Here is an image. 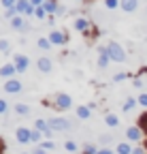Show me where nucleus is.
Segmentation results:
<instances>
[{"label": "nucleus", "mask_w": 147, "mask_h": 154, "mask_svg": "<svg viewBox=\"0 0 147 154\" xmlns=\"http://www.w3.org/2000/svg\"><path fill=\"white\" fill-rule=\"evenodd\" d=\"M107 51H109V58H111L113 62H126V51H124V47L117 43V41H109L107 43Z\"/></svg>", "instance_id": "1"}, {"label": "nucleus", "mask_w": 147, "mask_h": 154, "mask_svg": "<svg viewBox=\"0 0 147 154\" xmlns=\"http://www.w3.org/2000/svg\"><path fill=\"white\" fill-rule=\"evenodd\" d=\"M126 137H128V141H141V139L145 137V131H143L139 124L128 126V128H126Z\"/></svg>", "instance_id": "2"}, {"label": "nucleus", "mask_w": 147, "mask_h": 154, "mask_svg": "<svg viewBox=\"0 0 147 154\" xmlns=\"http://www.w3.org/2000/svg\"><path fill=\"white\" fill-rule=\"evenodd\" d=\"M13 64H15L17 73H26V71H28V66H30V58H28V56H24V54H17V56L13 58Z\"/></svg>", "instance_id": "3"}, {"label": "nucleus", "mask_w": 147, "mask_h": 154, "mask_svg": "<svg viewBox=\"0 0 147 154\" xmlns=\"http://www.w3.org/2000/svg\"><path fill=\"white\" fill-rule=\"evenodd\" d=\"M53 105H56L58 109H62V111H66V109L72 107V99H70L68 94L60 92V94H56V103H53Z\"/></svg>", "instance_id": "4"}, {"label": "nucleus", "mask_w": 147, "mask_h": 154, "mask_svg": "<svg viewBox=\"0 0 147 154\" xmlns=\"http://www.w3.org/2000/svg\"><path fill=\"white\" fill-rule=\"evenodd\" d=\"M47 122H49V126H51L53 133H56V131H68L70 128V122L66 118H49Z\"/></svg>", "instance_id": "5"}, {"label": "nucleus", "mask_w": 147, "mask_h": 154, "mask_svg": "<svg viewBox=\"0 0 147 154\" xmlns=\"http://www.w3.org/2000/svg\"><path fill=\"white\" fill-rule=\"evenodd\" d=\"M15 9H17V13H19V15H34V13H36V7L30 5V0H17Z\"/></svg>", "instance_id": "6"}, {"label": "nucleus", "mask_w": 147, "mask_h": 154, "mask_svg": "<svg viewBox=\"0 0 147 154\" xmlns=\"http://www.w3.org/2000/svg\"><path fill=\"white\" fill-rule=\"evenodd\" d=\"M49 41H51V45H64L68 41V34L64 30H51L49 32Z\"/></svg>", "instance_id": "7"}, {"label": "nucleus", "mask_w": 147, "mask_h": 154, "mask_svg": "<svg viewBox=\"0 0 147 154\" xmlns=\"http://www.w3.org/2000/svg\"><path fill=\"white\" fill-rule=\"evenodd\" d=\"M15 137H17V143H32V131L26 126H19L15 131Z\"/></svg>", "instance_id": "8"}, {"label": "nucleus", "mask_w": 147, "mask_h": 154, "mask_svg": "<svg viewBox=\"0 0 147 154\" xmlns=\"http://www.w3.org/2000/svg\"><path fill=\"white\" fill-rule=\"evenodd\" d=\"M22 82L19 79H7L4 82V92H9V94H17V92H22Z\"/></svg>", "instance_id": "9"}, {"label": "nucleus", "mask_w": 147, "mask_h": 154, "mask_svg": "<svg viewBox=\"0 0 147 154\" xmlns=\"http://www.w3.org/2000/svg\"><path fill=\"white\" fill-rule=\"evenodd\" d=\"M15 73H17V69H15L13 62H7V64L0 66V77H4V79H13Z\"/></svg>", "instance_id": "10"}, {"label": "nucleus", "mask_w": 147, "mask_h": 154, "mask_svg": "<svg viewBox=\"0 0 147 154\" xmlns=\"http://www.w3.org/2000/svg\"><path fill=\"white\" fill-rule=\"evenodd\" d=\"M109 62H111V58H109L107 45H104V47H98V66H100V69H107Z\"/></svg>", "instance_id": "11"}, {"label": "nucleus", "mask_w": 147, "mask_h": 154, "mask_svg": "<svg viewBox=\"0 0 147 154\" xmlns=\"http://www.w3.org/2000/svg\"><path fill=\"white\" fill-rule=\"evenodd\" d=\"M36 66H39V71L41 73H51V60H49V58L47 56H43V58H39V62H36Z\"/></svg>", "instance_id": "12"}, {"label": "nucleus", "mask_w": 147, "mask_h": 154, "mask_svg": "<svg viewBox=\"0 0 147 154\" xmlns=\"http://www.w3.org/2000/svg\"><path fill=\"white\" fill-rule=\"evenodd\" d=\"M137 7H139V0H122L119 2V9L126 11V13H132Z\"/></svg>", "instance_id": "13"}, {"label": "nucleus", "mask_w": 147, "mask_h": 154, "mask_svg": "<svg viewBox=\"0 0 147 154\" xmlns=\"http://www.w3.org/2000/svg\"><path fill=\"white\" fill-rule=\"evenodd\" d=\"M90 116H92V107L90 105H77V118L90 120Z\"/></svg>", "instance_id": "14"}, {"label": "nucleus", "mask_w": 147, "mask_h": 154, "mask_svg": "<svg viewBox=\"0 0 147 154\" xmlns=\"http://www.w3.org/2000/svg\"><path fill=\"white\" fill-rule=\"evenodd\" d=\"M11 26H13L15 30H22V32H26V30H28V24L24 22V17H22V15H17L15 19H11Z\"/></svg>", "instance_id": "15"}, {"label": "nucleus", "mask_w": 147, "mask_h": 154, "mask_svg": "<svg viewBox=\"0 0 147 154\" xmlns=\"http://www.w3.org/2000/svg\"><path fill=\"white\" fill-rule=\"evenodd\" d=\"M45 11L49 13V15H53V13H58V9H60V2L58 0H45Z\"/></svg>", "instance_id": "16"}, {"label": "nucleus", "mask_w": 147, "mask_h": 154, "mask_svg": "<svg viewBox=\"0 0 147 154\" xmlns=\"http://www.w3.org/2000/svg\"><path fill=\"white\" fill-rule=\"evenodd\" d=\"M87 28H90V22L85 17H77L75 19V30H79V32H87Z\"/></svg>", "instance_id": "17"}, {"label": "nucleus", "mask_w": 147, "mask_h": 154, "mask_svg": "<svg viewBox=\"0 0 147 154\" xmlns=\"http://www.w3.org/2000/svg\"><path fill=\"white\" fill-rule=\"evenodd\" d=\"M132 146L128 143V141H122V143H117V148H115V154H132Z\"/></svg>", "instance_id": "18"}, {"label": "nucleus", "mask_w": 147, "mask_h": 154, "mask_svg": "<svg viewBox=\"0 0 147 154\" xmlns=\"http://www.w3.org/2000/svg\"><path fill=\"white\" fill-rule=\"evenodd\" d=\"M104 124L111 126V128H115V126L119 124V118H117L115 113H107V116H104Z\"/></svg>", "instance_id": "19"}, {"label": "nucleus", "mask_w": 147, "mask_h": 154, "mask_svg": "<svg viewBox=\"0 0 147 154\" xmlns=\"http://www.w3.org/2000/svg\"><path fill=\"white\" fill-rule=\"evenodd\" d=\"M137 105H139V101H137V99H130V96H128V99H126V103L122 105V109H124V111L128 113V111H132V109H134Z\"/></svg>", "instance_id": "20"}, {"label": "nucleus", "mask_w": 147, "mask_h": 154, "mask_svg": "<svg viewBox=\"0 0 147 154\" xmlns=\"http://www.w3.org/2000/svg\"><path fill=\"white\" fill-rule=\"evenodd\" d=\"M36 45H39L41 49H45V51H49V49H51V41H49V36H41L39 41H36Z\"/></svg>", "instance_id": "21"}, {"label": "nucleus", "mask_w": 147, "mask_h": 154, "mask_svg": "<svg viewBox=\"0 0 147 154\" xmlns=\"http://www.w3.org/2000/svg\"><path fill=\"white\" fill-rule=\"evenodd\" d=\"M43 137H45V135H43L39 128H32V143H41Z\"/></svg>", "instance_id": "22"}, {"label": "nucleus", "mask_w": 147, "mask_h": 154, "mask_svg": "<svg viewBox=\"0 0 147 154\" xmlns=\"http://www.w3.org/2000/svg\"><path fill=\"white\" fill-rule=\"evenodd\" d=\"M15 111L19 113V116H28V113H30V107L24 105V103H17V105H15Z\"/></svg>", "instance_id": "23"}, {"label": "nucleus", "mask_w": 147, "mask_h": 154, "mask_svg": "<svg viewBox=\"0 0 147 154\" xmlns=\"http://www.w3.org/2000/svg\"><path fill=\"white\" fill-rule=\"evenodd\" d=\"M81 152H83V154H96V152H98V148H96L94 143H85V146L81 148Z\"/></svg>", "instance_id": "24"}, {"label": "nucleus", "mask_w": 147, "mask_h": 154, "mask_svg": "<svg viewBox=\"0 0 147 154\" xmlns=\"http://www.w3.org/2000/svg\"><path fill=\"white\" fill-rule=\"evenodd\" d=\"M137 124H139V126L147 133V111H143V113L139 116V122H137Z\"/></svg>", "instance_id": "25"}, {"label": "nucleus", "mask_w": 147, "mask_h": 154, "mask_svg": "<svg viewBox=\"0 0 147 154\" xmlns=\"http://www.w3.org/2000/svg\"><path fill=\"white\" fill-rule=\"evenodd\" d=\"M11 51V43L7 38H0V54H9Z\"/></svg>", "instance_id": "26"}, {"label": "nucleus", "mask_w": 147, "mask_h": 154, "mask_svg": "<svg viewBox=\"0 0 147 154\" xmlns=\"http://www.w3.org/2000/svg\"><path fill=\"white\" fill-rule=\"evenodd\" d=\"M119 2H122V0H104V7H107L109 11H113V9L119 7Z\"/></svg>", "instance_id": "27"}, {"label": "nucleus", "mask_w": 147, "mask_h": 154, "mask_svg": "<svg viewBox=\"0 0 147 154\" xmlns=\"http://www.w3.org/2000/svg\"><path fill=\"white\" fill-rule=\"evenodd\" d=\"M36 19H43V17H49V13L45 11V7H36V13H34Z\"/></svg>", "instance_id": "28"}, {"label": "nucleus", "mask_w": 147, "mask_h": 154, "mask_svg": "<svg viewBox=\"0 0 147 154\" xmlns=\"http://www.w3.org/2000/svg\"><path fill=\"white\" fill-rule=\"evenodd\" d=\"M41 148L49 152V150H53V148H56V146H53V141H51V139H45V141H41Z\"/></svg>", "instance_id": "29"}, {"label": "nucleus", "mask_w": 147, "mask_h": 154, "mask_svg": "<svg viewBox=\"0 0 147 154\" xmlns=\"http://www.w3.org/2000/svg\"><path fill=\"white\" fill-rule=\"evenodd\" d=\"M4 113H9V103L4 99H0V116H4Z\"/></svg>", "instance_id": "30"}, {"label": "nucleus", "mask_w": 147, "mask_h": 154, "mask_svg": "<svg viewBox=\"0 0 147 154\" xmlns=\"http://www.w3.org/2000/svg\"><path fill=\"white\" fill-rule=\"evenodd\" d=\"M0 2H2L4 9H13V7L17 5V0H0Z\"/></svg>", "instance_id": "31"}, {"label": "nucleus", "mask_w": 147, "mask_h": 154, "mask_svg": "<svg viewBox=\"0 0 147 154\" xmlns=\"http://www.w3.org/2000/svg\"><path fill=\"white\" fill-rule=\"evenodd\" d=\"M64 148H66L68 152H77V143H75V141H66Z\"/></svg>", "instance_id": "32"}, {"label": "nucleus", "mask_w": 147, "mask_h": 154, "mask_svg": "<svg viewBox=\"0 0 147 154\" xmlns=\"http://www.w3.org/2000/svg\"><path fill=\"white\" fill-rule=\"evenodd\" d=\"M128 77H130L128 73H117V75L113 77V82H124V79H128Z\"/></svg>", "instance_id": "33"}, {"label": "nucleus", "mask_w": 147, "mask_h": 154, "mask_svg": "<svg viewBox=\"0 0 147 154\" xmlns=\"http://www.w3.org/2000/svg\"><path fill=\"white\" fill-rule=\"evenodd\" d=\"M137 101H139V105H143V107L147 109V94H141V96H139Z\"/></svg>", "instance_id": "34"}, {"label": "nucleus", "mask_w": 147, "mask_h": 154, "mask_svg": "<svg viewBox=\"0 0 147 154\" xmlns=\"http://www.w3.org/2000/svg\"><path fill=\"white\" fill-rule=\"evenodd\" d=\"M96 154H115V152H113L111 148H100V150H98Z\"/></svg>", "instance_id": "35"}, {"label": "nucleus", "mask_w": 147, "mask_h": 154, "mask_svg": "<svg viewBox=\"0 0 147 154\" xmlns=\"http://www.w3.org/2000/svg\"><path fill=\"white\" fill-rule=\"evenodd\" d=\"M109 141H111V137H109V135H100V143H102V146H107Z\"/></svg>", "instance_id": "36"}, {"label": "nucleus", "mask_w": 147, "mask_h": 154, "mask_svg": "<svg viewBox=\"0 0 147 154\" xmlns=\"http://www.w3.org/2000/svg\"><path fill=\"white\" fill-rule=\"evenodd\" d=\"M30 5H32V7H43L45 0H30Z\"/></svg>", "instance_id": "37"}, {"label": "nucleus", "mask_w": 147, "mask_h": 154, "mask_svg": "<svg viewBox=\"0 0 147 154\" xmlns=\"http://www.w3.org/2000/svg\"><path fill=\"white\" fill-rule=\"evenodd\" d=\"M134 88H143V79H141V77H137V79H134Z\"/></svg>", "instance_id": "38"}, {"label": "nucleus", "mask_w": 147, "mask_h": 154, "mask_svg": "<svg viewBox=\"0 0 147 154\" xmlns=\"http://www.w3.org/2000/svg\"><path fill=\"white\" fill-rule=\"evenodd\" d=\"M32 154H47V150H43V148H41V146H39V148H36V150H34V152H32Z\"/></svg>", "instance_id": "39"}, {"label": "nucleus", "mask_w": 147, "mask_h": 154, "mask_svg": "<svg viewBox=\"0 0 147 154\" xmlns=\"http://www.w3.org/2000/svg\"><path fill=\"white\" fill-rule=\"evenodd\" d=\"M132 154H145V150H143V148H134Z\"/></svg>", "instance_id": "40"}, {"label": "nucleus", "mask_w": 147, "mask_h": 154, "mask_svg": "<svg viewBox=\"0 0 147 154\" xmlns=\"http://www.w3.org/2000/svg\"><path fill=\"white\" fill-rule=\"evenodd\" d=\"M0 154H4V141H2V137H0Z\"/></svg>", "instance_id": "41"}, {"label": "nucleus", "mask_w": 147, "mask_h": 154, "mask_svg": "<svg viewBox=\"0 0 147 154\" xmlns=\"http://www.w3.org/2000/svg\"><path fill=\"white\" fill-rule=\"evenodd\" d=\"M145 13H147V7H145Z\"/></svg>", "instance_id": "42"}, {"label": "nucleus", "mask_w": 147, "mask_h": 154, "mask_svg": "<svg viewBox=\"0 0 147 154\" xmlns=\"http://www.w3.org/2000/svg\"><path fill=\"white\" fill-rule=\"evenodd\" d=\"M24 154H26V152H24Z\"/></svg>", "instance_id": "43"}]
</instances>
